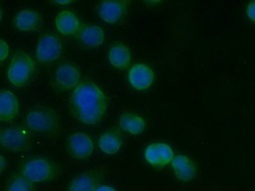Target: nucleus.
Instances as JSON below:
<instances>
[{
    "label": "nucleus",
    "mask_w": 255,
    "mask_h": 191,
    "mask_svg": "<svg viewBox=\"0 0 255 191\" xmlns=\"http://www.w3.org/2000/svg\"><path fill=\"white\" fill-rule=\"evenodd\" d=\"M109 104L106 94L90 79L83 78L69 96V108L74 118L84 124L99 123Z\"/></svg>",
    "instance_id": "obj_1"
},
{
    "label": "nucleus",
    "mask_w": 255,
    "mask_h": 191,
    "mask_svg": "<svg viewBox=\"0 0 255 191\" xmlns=\"http://www.w3.org/2000/svg\"><path fill=\"white\" fill-rule=\"evenodd\" d=\"M19 172L33 183H43L59 177L62 167L51 158L30 156L20 162Z\"/></svg>",
    "instance_id": "obj_2"
},
{
    "label": "nucleus",
    "mask_w": 255,
    "mask_h": 191,
    "mask_svg": "<svg viewBox=\"0 0 255 191\" xmlns=\"http://www.w3.org/2000/svg\"><path fill=\"white\" fill-rule=\"evenodd\" d=\"M25 121L29 129L47 137L57 136L61 129L59 113L53 107L45 104L32 107L27 112Z\"/></svg>",
    "instance_id": "obj_3"
},
{
    "label": "nucleus",
    "mask_w": 255,
    "mask_h": 191,
    "mask_svg": "<svg viewBox=\"0 0 255 191\" xmlns=\"http://www.w3.org/2000/svg\"><path fill=\"white\" fill-rule=\"evenodd\" d=\"M36 71L37 67L34 60L26 52L18 50L10 60L7 78L13 86L23 88L31 83Z\"/></svg>",
    "instance_id": "obj_4"
},
{
    "label": "nucleus",
    "mask_w": 255,
    "mask_h": 191,
    "mask_svg": "<svg viewBox=\"0 0 255 191\" xmlns=\"http://www.w3.org/2000/svg\"><path fill=\"white\" fill-rule=\"evenodd\" d=\"M64 43L61 37L52 32H43L37 41L36 59L43 65L51 64L61 58Z\"/></svg>",
    "instance_id": "obj_5"
},
{
    "label": "nucleus",
    "mask_w": 255,
    "mask_h": 191,
    "mask_svg": "<svg viewBox=\"0 0 255 191\" xmlns=\"http://www.w3.org/2000/svg\"><path fill=\"white\" fill-rule=\"evenodd\" d=\"M80 68L73 62L61 63L54 71L51 84L57 92L74 91L82 80Z\"/></svg>",
    "instance_id": "obj_6"
},
{
    "label": "nucleus",
    "mask_w": 255,
    "mask_h": 191,
    "mask_svg": "<svg viewBox=\"0 0 255 191\" xmlns=\"http://www.w3.org/2000/svg\"><path fill=\"white\" fill-rule=\"evenodd\" d=\"M0 141L3 148L12 152L26 151L32 145L31 135L22 125L2 128L0 131Z\"/></svg>",
    "instance_id": "obj_7"
},
{
    "label": "nucleus",
    "mask_w": 255,
    "mask_h": 191,
    "mask_svg": "<svg viewBox=\"0 0 255 191\" xmlns=\"http://www.w3.org/2000/svg\"><path fill=\"white\" fill-rule=\"evenodd\" d=\"M128 4L129 2L126 0L100 1L95 7V11L104 22L111 25H118L125 22Z\"/></svg>",
    "instance_id": "obj_8"
},
{
    "label": "nucleus",
    "mask_w": 255,
    "mask_h": 191,
    "mask_svg": "<svg viewBox=\"0 0 255 191\" xmlns=\"http://www.w3.org/2000/svg\"><path fill=\"white\" fill-rule=\"evenodd\" d=\"M106 171L100 168L79 173L73 177L66 191H96L105 181Z\"/></svg>",
    "instance_id": "obj_9"
},
{
    "label": "nucleus",
    "mask_w": 255,
    "mask_h": 191,
    "mask_svg": "<svg viewBox=\"0 0 255 191\" xmlns=\"http://www.w3.org/2000/svg\"><path fill=\"white\" fill-rule=\"evenodd\" d=\"M66 150L75 159H86L94 151V142L91 136L85 132H74L66 139Z\"/></svg>",
    "instance_id": "obj_10"
},
{
    "label": "nucleus",
    "mask_w": 255,
    "mask_h": 191,
    "mask_svg": "<svg viewBox=\"0 0 255 191\" xmlns=\"http://www.w3.org/2000/svg\"><path fill=\"white\" fill-rule=\"evenodd\" d=\"M174 154L171 146L164 142H153L144 149L145 161L156 168H162L169 164Z\"/></svg>",
    "instance_id": "obj_11"
},
{
    "label": "nucleus",
    "mask_w": 255,
    "mask_h": 191,
    "mask_svg": "<svg viewBox=\"0 0 255 191\" xmlns=\"http://www.w3.org/2000/svg\"><path fill=\"white\" fill-rule=\"evenodd\" d=\"M128 81L132 89L136 91H145L153 84L154 73L146 64L136 63L129 68L128 72Z\"/></svg>",
    "instance_id": "obj_12"
},
{
    "label": "nucleus",
    "mask_w": 255,
    "mask_h": 191,
    "mask_svg": "<svg viewBox=\"0 0 255 191\" xmlns=\"http://www.w3.org/2000/svg\"><path fill=\"white\" fill-rule=\"evenodd\" d=\"M77 45L83 49H94L105 41L104 30L94 24H83L75 36Z\"/></svg>",
    "instance_id": "obj_13"
},
{
    "label": "nucleus",
    "mask_w": 255,
    "mask_h": 191,
    "mask_svg": "<svg viewBox=\"0 0 255 191\" xmlns=\"http://www.w3.org/2000/svg\"><path fill=\"white\" fill-rule=\"evenodd\" d=\"M43 22L40 12L33 9H24L14 16L13 26L21 32H35L42 28Z\"/></svg>",
    "instance_id": "obj_14"
},
{
    "label": "nucleus",
    "mask_w": 255,
    "mask_h": 191,
    "mask_svg": "<svg viewBox=\"0 0 255 191\" xmlns=\"http://www.w3.org/2000/svg\"><path fill=\"white\" fill-rule=\"evenodd\" d=\"M83 23L80 18L71 10H63L55 18V27L57 31L66 37L76 36Z\"/></svg>",
    "instance_id": "obj_15"
},
{
    "label": "nucleus",
    "mask_w": 255,
    "mask_h": 191,
    "mask_svg": "<svg viewBox=\"0 0 255 191\" xmlns=\"http://www.w3.org/2000/svg\"><path fill=\"white\" fill-rule=\"evenodd\" d=\"M170 164L175 177L180 181H190L197 173L196 163L186 155H174Z\"/></svg>",
    "instance_id": "obj_16"
},
{
    "label": "nucleus",
    "mask_w": 255,
    "mask_h": 191,
    "mask_svg": "<svg viewBox=\"0 0 255 191\" xmlns=\"http://www.w3.org/2000/svg\"><path fill=\"white\" fill-rule=\"evenodd\" d=\"M108 59L114 68L118 70H126L131 63V52L126 44L116 42L109 47Z\"/></svg>",
    "instance_id": "obj_17"
},
{
    "label": "nucleus",
    "mask_w": 255,
    "mask_h": 191,
    "mask_svg": "<svg viewBox=\"0 0 255 191\" xmlns=\"http://www.w3.org/2000/svg\"><path fill=\"white\" fill-rule=\"evenodd\" d=\"M124 135L119 127H112L103 132L98 140L100 149L106 154H116L122 148Z\"/></svg>",
    "instance_id": "obj_18"
},
{
    "label": "nucleus",
    "mask_w": 255,
    "mask_h": 191,
    "mask_svg": "<svg viewBox=\"0 0 255 191\" xmlns=\"http://www.w3.org/2000/svg\"><path fill=\"white\" fill-rule=\"evenodd\" d=\"M119 126L122 131L131 135H138L145 129L143 116L133 111H126L119 117Z\"/></svg>",
    "instance_id": "obj_19"
},
{
    "label": "nucleus",
    "mask_w": 255,
    "mask_h": 191,
    "mask_svg": "<svg viewBox=\"0 0 255 191\" xmlns=\"http://www.w3.org/2000/svg\"><path fill=\"white\" fill-rule=\"evenodd\" d=\"M19 113V102L16 96L8 90H2L0 94V119L9 121Z\"/></svg>",
    "instance_id": "obj_20"
},
{
    "label": "nucleus",
    "mask_w": 255,
    "mask_h": 191,
    "mask_svg": "<svg viewBox=\"0 0 255 191\" xmlns=\"http://www.w3.org/2000/svg\"><path fill=\"white\" fill-rule=\"evenodd\" d=\"M4 191H36L34 183L19 173H11L5 182Z\"/></svg>",
    "instance_id": "obj_21"
},
{
    "label": "nucleus",
    "mask_w": 255,
    "mask_h": 191,
    "mask_svg": "<svg viewBox=\"0 0 255 191\" xmlns=\"http://www.w3.org/2000/svg\"><path fill=\"white\" fill-rule=\"evenodd\" d=\"M9 55V46L8 44L1 39L0 40V61L3 62Z\"/></svg>",
    "instance_id": "obj_22"
},
{
    "label": "nucleus",
    "mask_w": 255,
    "mask_h": 191,
    "mask_svg": "<svg viewBox=\"0 0 255 191\" xmlns=\"http://www.w3.org/2000/svg\"><path fill=\"white\" fill-rule=\"evenodd\" d=\"M246 15L252 22L255 23V1L250 2L246 6Z\"/></svg>",
    "instance_id": "obj_23"
},
{
    "label": "nucleus",
    "mask_w": 255,
    "mask_h": 191,
    "mask_svg": "<svg viewBox=\"0 0 255 191\" xmlns=\"http://www.w3.org/2000/svg\"><path fill=\"white\" fill-rule=\"evenodd\" d=\"M96 191H117L115 188H113L112 186H108V185H101L100 187L97 188Z\"/></svg>",
    "instance_id": "obj_24"
},
{
    "label": "nucleus",
    "mask_w": 255,
    "mask_h": 191,
    "mask_svg": "<svg viewBox=\"0 0 255 191\" xmlns=\"http://www.w3.org/2000/svg\"><path fill=\"white\" fill-rule=\"evenodd\" d=\"M6 165H7V163H6L5 157H4L3 155H1V156H0V172H1V173H2V172L4 171V169L6 168Z\"/></svg>",
    "instance_id": "obj_25"
},
{
    "label": "nucleus",
    "mask_w": 255,
    "mask_h": 191,
    "mask_svg": "<svg viewBox=\"0 0 255 191\" xmlns=\"http://www.w3.org/2000/svg\"><path fill=\"white\" fill-rule=\"evenodd\" d=\"M55 4H59V5H66V4H70L72 3V1H55Z\"/></svg>",
    "instance_id": "obj_26"
}]
</instances>
